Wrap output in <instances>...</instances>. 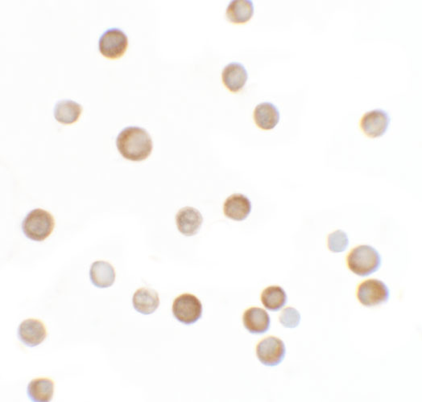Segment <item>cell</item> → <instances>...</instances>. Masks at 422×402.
I'll list each match as a JSON object with an SVG mask.
<instances>
[{
    "label": "cell",
    "mask_w": 422,
    "mask_h": 402,
    "mask_svg": "<svg viewBox=\"0 0 422 402\" xmlns=\"http://www.w3.org/2000/svg\"><path fill=\"white\" fill-rule=\"evenodd\" d=\"M223 82L229 91L237 93L241 91L248 79L245 67L238 62H233L225 67L222 75Z\"/></svg>",
    "instance_id": "obj_13"
},
{
    "label": "cell",
    "mask_w": 422,
    "mask_h": 402,
    "mask_svg": "<svg viewBox=\"0 0 422 402\" xmlns=\"http://www.w3.org/2000/svg\"><path fill=\"white\" fill-rule=\"evenodd\" d=\"M128 46L127 35L119 29H110L105 31L98 41V49L102 55L112 60L123 56Z\"/></svg>",
    "instance_id": "obj_5"
},
{
    "label": "cell",
    "mask_w": 422,
    "mask_h": 402,
    "mask_svg": "<svg viewBox=\"0 0 422 402\" xmlns=\"http://www.w3.org/2000/svg\"><path fill=\"white\" fill-rule=\"evenodd\" d=\"M285 353V343L274 337L264 339L257 347V357L265 366H277L283 362Z\"/></svg>",
    "instance_id": "obj_7"
},
{
    "label": "cell",
    "mask_w": 422,
    "mask_h": 402,
    "mask_svg": "<svg viewBox=\"0 0 422 402\" xmlns=\"http://www.w3.org/2000/svg\"><path fill=\"white\" fill-rule=\"evenodd\" d=\"M18 337L26 346H38L47 337L45 325L39 320L29 318L20 323Z\"/></svg>",
    "instance_id": "obj_9"
},
{
    "label": "cell",
    "mask_w": 422,
    "mask_h": 402,
    "mask_svg": "<svg viewBox=\"0 0 422 402\" xmlns=\"http://www.w3.org/2000/svg\"><path fill=\"white\" fill-rule=\"evenodd\" d=\"M280 117L279 109L271 102L260 103L254 111L255 123L258 127L264 130L277 127Z\"/></svg>",
    "instance_id": "obj_15"
},
{
    "label": "cell",
    "mask_w": 422,
    "mask_h": 402,
    "mask_svg": "<svg viewBox=\"0 0 422 402\" xmlns=\"http://www.w3.org/2000/svg\"><path fill=\"white\" fill-rule=\"evenodd\" d=\"M134 309L140 314H153L160 305L158 292L150 288H140L135 291L133 297Z\"/></svg>",
    "instance_id": "obj_14"
},
{
    "label": "cell",
    "mask_w": 422,
    "mask_h": 402,
    "mask_svg": "<svg viewBox=\"0 0 422 402\" xmlns=\"http://www.w3.org/2000/svg\"><path fill=\"white\" fill-rule=\"evenodd\" d=\"M349 245V238L345 232L337 231L328 237V247L333 253L345 252Z\"/></svg>",
    "instance_id": "obj_21"
},
{
    "label": "cell",
    "mask_w": 422,
    "mask_h": 402,
    "mask_svg": "<svg viewBox=\"0 0 422 402\" xmlns=\"http://www.w3.org/2000/svg\"><path fill=\"white\" fill-rule=\"evenodd\" d=\"M225 216L232 220H245L252 212V203L246 196L237 193L227 198L223 206Z\"/></svg>",
    "instance_id": "obj_11"
},
{
    "label": "cell",
    "mask_w": 422,
    "mask_h": 402,
    "mask_svg": "<svg viewBox=\"0 0 422 402\" xmlns=\"http://www.w3.org/2000/svg\"><path fill=\"white\" fill-rule=\"evenodd\" d=\"M90 279L91 283L98 288H108L116 280V272L110 263L98 261L91 265Z\"/></svg>",
    "instance_id": "obj_16"
},
{
    "label": "cell",
    "mask_w": 422,
    "mask_h": 402,
    "mask_svg": "<svg viewBox=\"0 0 422 402\" xmlns=\"http://www.w3.org/2000/svg\"><path fill=\"white\" fill-rule=\"evenodd\" d=\"M357 297L363 306L376 307L389 301L390 291L382 281L369 279L359 285Z\"/></svg>",
    "instance_id": "obj_6"
},
{
    "label": "cell",
    "mask_w": 422,
    "mask_h": 402,
    "mask_svg": "<svg viewBox=\"0 0 422 402\" xmlns=\"http://www.w3.org/2000/svg\"><path fill=\"white\" fill-rule=\"evenodd\" d=\"M82 108L80 104L72 100H61L54 107V117L61 124L70 125L80 119Z\"/></svg>",
    "instance_id": "obj_19"
},
{
    "label": "cell",
    "mask_w": 422,
    "mask_h": 402,
    "mask_svg": "<svg viewBox=\"0 0 422 402\" xmlns=\"http://www.w3.org/2000/svg\"><path fill=\"white\" fill-rule=\"evenodd\" d=\"M391 118L383 109H374L364 114L361 127L364 134L370 138H379L387 132Z\"/></svg>",
    "instance_id": "obj_8"
},
{
    "label": "cell",
    "mask_w": 422,
    "mask_h": 402,
    "mask_svg": "<svg viewBox=\"0 0 422 402\" xmlns=\"http://www.w3.org/2000/svg\"><path fill=\"white\" fill-rule=\"evenodd\" d=\"M253 14L254 5L250 0H234L229 3L227 9V17L234 24L247 23Z\"/></svg>",
    "instance_id": "obj_18"
},
{
    "label": "cell",
    "mask_w": 422,
    "mask_h": 402,
    "mask_svg": "<svg viewBox=\"0 0 422 402\" xmlns=\"http://www.w3.org/2000/svg\"><path fill=\"white\" fill-rule=\"evenodd\" d=\"M27 393L31 401L49 402L54 396V381L49 378L34 379L29 384Z\"/></svg>",
    "instance_id": "obj_17"
},
{
    "label": "cell",
    "mask_w": 422,
    "mask_h": 402,
    "mask_svg": "<svg viewBox=\"0 0 422 402\" xmlns=\"http://www.w3.org/2000/svg\"><path fill=\"white\" fill-rule=\"evenodd\" d=\"M55 221L53 215L40 208H36L27 214L22 222L25 236L34 242H43L53 233Z\"/></svg>",
    "instance_id": "obj_2"
},
{
    "label": "cell",
    "mask_w": 422,
    "mask_h": 402,
    "mask_svg": "<svg viewBox=\"0 0 422 402\" xmlns=\"http://www.w3.org/2000/svg\"><path fill=\"white\" fill-rule=\"evenodd\" d=\"M280 322L286 328H295L299 325L301 322V314L294 307H286L281 313Z\"/></svg>",
    "instance_id": "obj_22"
},
{
    "label": "cell",
    "mask_w": 422,
    "mask_h": 402,
    "mask_svg": "<svg viewBox=\"0 0 422 402\" xmlns=\"http://www.w3.org/2000/svg\"><path fill=\"white\" fill-rule=\"evenodd\" d=\"M172 310L176 320L183 325H191L200 320L202 304L195 295L182 294L176 297Z\"/></svg>",
    "instance_id": "obj_4"
},
{
    "label": "cell",
    "mask_w": 422,
    "mask_h": 402,
    "mask_svg": "<svg viewBox=\"0 0 422 402\" xmlns=\"http://www.w3.org/2000/svg\"><path fill=\"white\" fill-rule=\"evenodd\" d=\"M382 263L379 252L370 245H361L354 249L347 257L349 269L354 274L361 277L376 273Z\"/></svg>",
    "instance_id": "obj_3"
},
{
    "label": "cell",
    "mask_w": 422,
    "mask_h": 402,
    "mask_svg": "<svg viewBox=\"0 0 422 402\" xmlns=\"http://www.w3.org/2000/svg\"><path fill=\"white\" fill-rule=\"evenodd\" d=\"M243 322L250 333L260 335L269 330L271 320L266 311L259 307H252L245 311Z\"/></svg>",
    "instance_id": "obj_12"
},
{
    "label": "cell",
    "mask_w": 422,
    "mask_h": 402,
    "mask_svg": "<svg viewBox=\"0 0 422 402\" xmlns=\"http://www.w3.org/2000/svg\"><path fill=\"white\" fill-rule=\"evenodd\" d=\"M116 146L124 159L135 162L149 158L153 150V141L147 130L138 127H128L121 130Z\"/></svg>",
    "instance_id": "obj_1"
},
{
    "label": "cell",
    "mask_w": 422,
    "mask_h": 402,
    "mask_svg": "<svg viewBox=\"0 0 422 402\" xmlns=\"http://www.w3.org/2000/svg\"><path fill=\"white\" fill-rule=\"evenodd\" d=\"M262 302L266 309L271 311H278L287 302V295L282 287L269 286L263 291Z\"/></svg>",
    "instance_id": "obj_20"
},
{
    "label": "cell",
    "mask_w": 422,
    "mask_h": 402,
    "mask_svg": "<svg viewBox=\"0 0 422 402\" xmlns=\"http://www.w3.org/2000/svg\"><path fill=\"white\" fill-rule=\"evenodd\" d=\"M203 222L201 212L192 207L182 208L176 213V223L181 233L187 237L195 236L199 232Z\"/></svg>",
    "instance_id": "obj_10"
}]
</instances>
